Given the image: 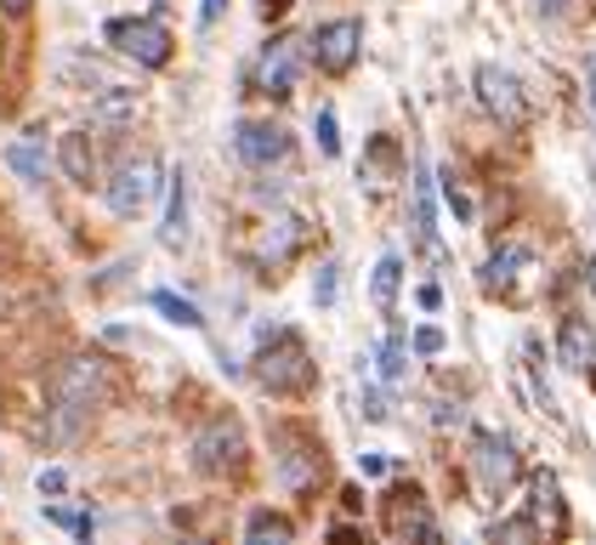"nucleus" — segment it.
<instances>
[{
	"label": "nucleus",
	"mask_w": 596,
	"mask_h": 545,
	"mask_svg": "<svg viewBox=\"0 0 596 545\" xmlns=\"http://www.w3.org/2000/svg\"><path fill=\"white\" fill-rule=\"evenodd\" d=\"M103 199H109V211L114 216H143L148 204L159 199V159L154 154H137V159H125L114 177L103 182Z\"/></svg>",
	"instance_id": "nucleus-1"
},
{
	"label": "nucleus",
	"mask_w": 596,
	"mask_h": 545,
	"mask_svg": "<svg viewBox=\"0 0 596 545\" xmlns=\"http://www.w3.org/2000/svg\"><path fill=\"white\" fill-rule=\"evenodd\" d=\"M57 415H63V432H69L75 421H86L97 403H103V369H97V358H69L57 369Z\"/></svg>",
	"instance_id": "nucleus-2"
},
{
	"label": "nucleus",
	"mask_w": 596,
	"mask_h": 545,
	"mask_svg": "<svg viewBox=\"0 0 596 545\" xmlns=\"http://www.w3.org/2000/svg\"><path fill=\"white\" fill-rule=\"evenodd\" d=\"M256 381L268 387V392H279V398H290V392H307L313 387V358H307V347L295 335H279V347H268L256 358Z\"/></svg>",
	"instance_id": "nucleus-3"
},
{
	"label": "nucleus",
	"mask_w": 596,
	"mask_h": 545,
	"mask_svg": "<svg viewBox=\"0 0 596 545\" xmlns=\"http://www.w3.org/2000/svg\"><path fill=\"white\" fill-rule=\"evenodd\" d=\"M109 46L143 68H165L171 63V29L154 23V18H114L109 23Z\"/></svg>",
	"instance_id": "nucleus-4"
},
{
	"label": "nucleus",
	"mask_w": 596,
	"mask_h": 545,
	"mask_svg": "<svg viewBox=\"0 0 596 545\" xmlns=\"http://www.w3.org/2000/svg\"><path fill=\"white\" fill-rule=\"evenodd\" d=\"M239 460H245V432H239V421H227V415H216V421H205L193 432V466L199 471H239Z\"/></svg>",
	"instance_id": "nucleus-5"
},
{
	"label": "nucleus",
	"mask_w": 596,
	"mask_h": 545,
	"mask_svg": "<svg viewBox=\"0 0 596 545\" xmlns=\"http://www.w3.org/2000/svg\"><path fill=\"white\" fill-rule=\"evenodd\" d=\"M363 52V18H329L313 29V63L324 75H347Z\"/></svg>",
	"instance_id": "nucleus-6"
},
{
	"label": "nucleus",
	"mask_w": 596,
	"mask_h": 545,
	"mask_svg": "<svg viewBox=\"0 0 596 545\" xmlns=\"http://www.w3.org/2000/svg\"><path fill=\"white\" fill-rule=\"evenodd\" d=\"M273 443H279V477H284V489L307 494L318 477H324V449H318L307 432H290V426H284Z\"/></svg>",
	"instance_id": "nucleus-7"
},
{
	"label": "nucleus",
	"mask_w": 596,
	"mask_h": 545,
	"mask_svg": "<svg viewBox=\"0 0 596 545\" xmlns=\"http://www.w3.org/2000/svg\"><path fill=\"white\" fill-rule=\"evenodd\" d=\"M234 148H239V159L245 165H256V170H268V165H279V159H290V131L279 125V120H239L234 125Z\"/></svg>",
	"instance_id": "nucleus-8"
},
{
	"label": "nucleus",
	"mask_w": 596,
	"mask_h": 545,
	"mask_svg": "<svg viewBox=\"0 0 596 545\" xmlns=\"http://www.w3.org/2000/svg\"><path fill=\"white\" fill-rule=\"evenodd\" d=\"M477 97H483V109L501 120V125H522L528 120V97H522V80L511 75V68L483 63L477 68Z\"/></svg>",
	"instance_id": "nucleus-9"
},
{
	"label": "nucleus",
	"mask_w": 596,
	"mask_h": 545,
	"mask_svg": "<svg viewBox=\"0 0 596 545\" xmlns=\"http://www.w3.org/2000/svg\"><path fill=\"white\" fill-rule=\"evenodd\" d=\"M295 75H302V52H295V41H268L250 68V86L261 97H290L295 91Z\"/></svg>",
	"instance_id": "nucleus-10"
},
{
	"label": "nucleus",
	"mask_w": 596,
	"mask_h": 545,
	"mask_svg": "<svg viewBox=\"0 0 596 545\" xmlns=\"http://www.w3.org/2000/svg\"><path fill=\"white\" fill-rule=\"evenodd\" d=\"M472 471H477L483 494H501L511 477H517V449H511V437H501V432H477V437H472Z\"/></svg>",
	"instance_id": "nucleus-11"
},
{
	"label": "nucleus",
	"mask_w": 596,
	"mask_h": 545,
	"mask_svg": "<svg viewBox=\"0 0 596 545\" xmlns=\"http://www.w3.org/2000/svg\"><path fill=\"white\" fill-rule=\"evenodd\" d=\"M556 358H562V369H574V375L596 364V330H591V319H580V313L562 319V330H556Z\"/></svg>",
	"instance_id": "nucleus-12"
},
{
	"label": "nucleus",
	"mask_w": 596,
	"mask_h": 545,
	"mask_svg": "<svg viewBox=\"0 0 596 545\" xmlns=\"http://www.w3.org/2000/svg\"><path fill=\"white\" fill-rule=\"evenodd\" d=\"M159 245L165 251H182L188 245V170H171V182H165V227H159Z\"/></svg>",
	"instance_id": "nucleus-13"
},
{
	"label": "nucleus",
	"mask_w": 596,
	"mask_h": 545,
	"mask_svg": "<svg viewBox=\"0 0 596 545\" xmlns=\"http://www.w3.org/2000/svg\"><path fill=\"white\" fill-rule=\"evenodd\" d=\"M392 500V534H420V540H438V523L426 518V505H420V494L415 489H397V494H386Z\"/></svg>",
	"instance_id": "nucleus-14"
},
{
	"label": "nucleus",
	"mask_w": 596,
	"mask_h": 545,
	"mask_svg": "<svg viewBox=\"0 0 596 545\" xmlns=\"http://www.w3.org/2000/svg\"><path fill=\"white\" fill-rule=\"evenodd\" d=\"M295 245H302V222L295 216H273L268 227H261V245H256V262L268 267V262H284Z\"/></svg>",
	"instance_id": "nucleus-15"
},
{
	"label": "nucleus",
	"mask_w": 596,
	"mask_h": 545,
	"mask_svg": "<svg viewBox=\"0 0 596 545\" xmlns=\"http://www.w3.org/2000/svg\"><path fill=\"white\" fill-rule=\"evenodd\" d=\"M415 233L426 251H438V211H432V170H415Z\"/></svg>",
	"instance_id": "nucleus-16"
},
{
	"label": "nucleus",
	"mask_w": 596,
	"mask_h": 545,
	"mask_svg": "<svg viewBox=\"0 0 596 545\" xmlns=\"http://www.w3.org/2000/svg\"><path fill=\"white\" fill-rule=\"evenodd\" d=\"M63 170H69V182L91 188V177H97V154H91V136H86V131H69V136H63Z\"/></svg>",
	"instance_id": "nucleus-17"
},
{
	"label": "nucleus",
	"mask_w": 596,
	"mask_h": 545,
	"mask_svg": "<svg viewBox=\"0 0 596 545\" xmlns=\"http://www.w3.org/2000/svg\"><path fill=\"white\" fill-rule=\"evenodd\" d=\"M7 165L18 170L23 182H46V154H41V131H29L23 143L7 148Z\"/></svg>",
	"instance_id": "nucleus-18"
},
{
	"label": "nucleus",
	"mask_w": 596,
	"mask_h": 545,
	"mask_svg": "<svg viewBox=\"0 0 596 545\" xmlns=\"http://www.w3.org/2000/svg\"><path fill=\"white\" fill-rule=\"evenodd\" d=\"M535 523H546V529H562V489H556V477L551 471H540L535 477Z\"/></svg>",
	"instance_id": "nucleus-19"
},
{
	"label": "nucleus",
	"mask_w": 596,
	"mask_h": 545,
	"mask_svg": "<svg viewBox=\"0 0 596 545\" xmlns=\"http://www.w3.org/2000/svg\"><path fill=\"white\" fill-rule=\"evenodd\" d=\"M404 375H409V335L392 330L386 347H381V381L386 387H404Z\"/></svg>",
	"instance_id": "nucleus-20"
},
{
	"label": "nucleus",
	"mask_w": 596,
	"mask_h": 545,
	"mask_svg": "<svg viewBox=\"0 0 596 545\" xmlns=\"http://www.w3.org/2000/svg\"><path fill=\"white\" fill-rule=\"evenodd\" d=\"M397 285H404V262H397V256H381V262H375V279H370V296H375V307H381V313L392 307Z\"/></svg>",
	"instance_id": "nucleus-21"
},
{
	"label": "nucleus",
	"mask_w": 596,
	"mask_h": 545,
	"mask_svg": "<svg viewBox=\"0 0 596 545\" xmlns=\"http://www.w3.org/2000/svg\"><path fill=\"white\" fill-rule=\"evenodd\" d=\"M528 262H535V256H528L522 245L501 251V256H494V262L483 267V290H506V285H511V267H528Z\"/></svg>",
	"instance_id": "nucleus-22"
},
{
	"label": "nucleus",
	"mask_w": 596,
	"mask_h": 545,
	"mask_svg": "<svg viewBox=\"0 0 596 545\" xmlns=\"http://www.w3.org/2000/svg\"><path fill=\"white\" fill-rule=\"evenodd\" d=\"M131 114H137V91H125V86H109L103 97H97V120H109V125H125Z\"/></svg>",
	"instance_id": "nucleus-23"
},
{
	"label": "nucleus",
	"mask_w": 596,
	"mask_h": 545,
	"mask_svg": "<svg viewBox=\"0 0 596 545\" xmlns=\"http://www.w3.org/2000/svg\"><path fill=\"white\" fill-rule=\"evenodd\" d=\"M148 301H154V307H159V313L171 319V324H182V330H199V324H205V319H199V307H193V301H182L177 290H154Z\"/></svg>",
	"instance_id": "nucleus-24"
},
{
	"label": "nucleus",
	"mask_w": 596,
	"mask_h": 545,
	"mask_svg": "<svg viewBox=\"0 0 596 545\" xmlns=\"http://www.w3.org/2000/svg\"><path fill=\"white\" fill-rule=\"evenodd\" d=\"M245 540H279L284 545V540H295V529L279 518V511H256V518L245 523Z\"/></svg>",
	"instance_id": "nucleus-25"
},
{
	"label": "nucleus",
	"mask_w": 596,
	"mask_h": 545,
	"mask_svg": "<svg viewBox=\"0 0 596 545\" xmlns=\"http://www.w3.org/2000/svg\"><path fill=\"white\" fill-rule=\"evenodd\" d=\"M336 290H341V267H336V262H324V267H318V279H313V301L329 307V301H336Z\"/></svg>",
	"instance_id": "nucleus-26"
},
{
	"label": "nucleus",
	"mask_w": 596,
	"mask_h": 545,
	"mask_svg": "<svg viewBox=\"0 0 596 545\" xmlns=\"http://www.w3.org/2000/svg\"><path fill=\"white\" fill-rule=\"evenodd\" d=\"M313 131H318V148H324V154H341V131H336V109H318Z\"/></svg>",
	"instance_id": "nucleus-27"
},
{
	"label": "nucleus",
	"mask_w": 596,
	"mask_h": 545,
	"mask_svg": "<svg viewBox=\"0 0 596 545\" xmlns=\"http://www.w3.org/2000/svg\"><path fill=\"white\" fill-rule=\"evenodd\" d=\"M409 347H415L420 358H438V353H443V330H432V324H420V330L409 335Z\"/></svg>",
	"instance_id": "nucleus-28"
},
{
	"label": "nucleus",
	"mask_w": 596,
	"mask_h": 545,
	"mask_svg": "<svg viewBox=\"0 0 596 545\" xmlns=\"http://www.w3.org/2000/svg\"><path fill=\"white\" fill-rule=\"evenodd\" d=\"M35 489H41V494H52V500H57V494H69V477H63V471H57V466H46V471H41V477H35Z\"/></svg>",
	"instance_id": "nucleus-29"
},
{
	"label": "nucleus",
	"mask_w": 596,
	"mask_h": 545,
	"mask_svg": "<svg viewBox=\"0 0 596 545\" xmlns=\"http://www.w3.org/2000/svg\"><path fill=\"white\" fill-rule=\"evenodd\" d=\"M222 7H227V0H205V7H199V29H211L222 18Z\"/></svg>",
	"instance_id": "nucleus-30"
},
{
	"label": "nucleus",
	"mask_w": 596,
	"mask_h": 545,
	"mask_svg": "<svg viewBox=\"0 0 596 545\" xmlns=\"http://www.w3.org/2000/svg\"><path fill=\"white\" fill-rule=\"evenodd\" d=\"M358 466H363V477H381L386 471V455H358Z\"/></svg>",
	"instance_id": "nucleus-31"
},
{
	"label": "nucleus",
	"mask_w": 596,
	"mask_h": 545,
	"mask_svg": "<svg viewBox=\"0 0 596 545\" xmlns=\"http://www.w3.org/2000/svg\"><path fill=\"white\" fill-rule=\"evenodd\" d=\"M438 301H443V290H438V285H420V307H426V313H432Z\"/></svg>",
	"instance_id": "nucleus-32"
},
{
	"label": "nucleus",
	"mask_w": 596,
	"mask_h": 545,
	"mask_svg": "<svg viewBox=\"0 0 596 545\" xmlns=\"http://www.w3.org/2000/svg\"><path fill=\"white\" fill-rule=\"evenodd\" d=\"M535 18H562V0H535Z\"/></svg>",
	"instance_id": "nucleus-33"
},
{
	"label": "nucleus",
	"mask_w": 596,
	"mask_h": 545,
	"mask_svg": "<svg viewBox=\"0 0 596 545\" xmlns=\"http://www.w3.org/2000/svg\"><path fill=\"white\" fill-rule=\"evenodd\" d=\"M585 102H591V120H596V63H591V80H585Z\"/></svg>",
	"instance_id": "nucleus-34"
},
{
	"label": "nucleus",
	"mask_w": 596,
	"mask_h": 545,
	"mask_svg": "<svg viewBox=\"0 0 596 545\" xmlns=\"http://www.w3.org/2000/svg\"><path fill=\"white\" fill-rule=\"evenodd\" d=\"M0 7H7V12H12V18H23V12H29V7H35V0H0Z\"/></svg>",
	"instance_id": "nucleus-35"
},
{
	"label": "nucleus",
	"mask_w": 596,
	"mask_h": 545,
	"mask_svg": "<svg viewBox=\"0 0 596 545\" xmlns=\"http://www.w3.org/2000/svg\"><path fill=\"white\" fill-rule=\"evenodd\" d=\"M591 285H596V262H591Z\"/></svg>",
	"instance_id": "nucleus-36"
}]
</instances>
